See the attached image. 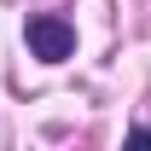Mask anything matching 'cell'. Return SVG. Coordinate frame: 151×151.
I'll return each instance as SVG.
<instances>
[{
	"label": "cell",
	"mask_w": 151,
	"mask_h": 151,
	"mask_svg": "<svg viewBox=\"0 0 151 151\" xmlns=\"http://www.w3.org/2000/svg\"><path fill=\"white\" fill-rule=\"evenodd\" d=\"M23 35H29V52H35L41 64H64V58L76 52V29L58 18V12H35Z\"/></svg>",
	"instance_id": "1"
},
{
	"label": "cell",
	"mask_w": 151,
	"mask_h": 151,
	"mask_svg": "<svg viewBox=\"0 0 151 151\" xmlns=\"http://www.w3.org/2000/svg\"><path fill=\"white\" fill-rule=\"evenodd\" d=\"M122 151H151V128H134L128 139H122Z\"/></svg>",
	"instance_id": "2"
}]
</instances>
